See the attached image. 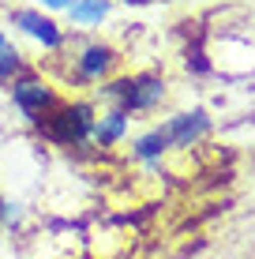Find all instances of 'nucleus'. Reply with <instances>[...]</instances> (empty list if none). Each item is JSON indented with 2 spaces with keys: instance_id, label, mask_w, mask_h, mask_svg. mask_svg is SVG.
<instances>
[{
  "instance_id": "f8f14e48",
  "label": "nucleus",
  "mask_w": 255,
  "mask_h": 259,
  "mask_svg": "<svg viewBox=\"0 0 255 259\" xmlns=\"http://www.w3.org/2000/svg\"><path fill=\"white\" fill-rule=\"evenodd\" d=\"M41 8H49V12H68V4H72V0H38Z\"/></svg>"
},
{
  "instance_id": "9d476101",
  "label": "nucleus",
  "mask_w": 255,
  "mask_h": 259,
  "mask_svg": "<svg viewBox=\"0 0 255 259\" xmlns=\"http://www.w3.org/2000/svg\"><path fill=\"white\" fill-rule=\"evenodd\" d=\"M19 71H23V57H19V49L12 46V38H8V34H0V87L12 83Z\"/></svg>"
},
{
  "instance_id": "423d86ee",
  "label": "nucleus",
  "mask_w": 255,
  "mask_h": 259,
  "mask_svg": "<svg viewBox=\"0 0 255 259\" xmlns=\"http://www.w3.org/2000/svg\"><path fill=\"white\" fill-rule=\"evenodd\" d=\"M162 132L169 136V147H191L210 132V117L207 109H191V113H177L162 124Z\"/></svg>"
},
{
  "instance_id": "7ed1b4c3",
  "label": "nucleus",
  "mask_w": 255,
  "mask_h": 259,
  "mask_svg": "<svg viewBox=\"0 0 255 259\" xmlns=\"http://www.w3.org/2000/svg\"><path fill=\"white\" fill-rule=\"evenodd\" d=\"M12 102L30 124H38L60 105V98H57V91H53L45 79L30 75V71H19V75L12 79Z\"/></svg>"
},
{
  "instance_id": "1a4fd4ad",
  "label": "nucleus",
  "mask_w": 255,
  "mask_h": 259,
  "mask_svg": "<svg viewBox=\"0 0 255 259\" xmlns=\"http://www.w3.org/2000/svg\"><path fill=\"white\" fill-rule=\"evenodd\" d=\"M165 150H169V136H165L162 128L146 132V136H139L135 143H131V154H135L139 162H158Z\"/></svg>"
},
{
  "instance_id": "ddd939ff",
  "label": "nucleus",
  "mask_w": 255,
  "mask_h": 259,
  "mask_svg": "<svg viewBox=\"0 0 255 259\" xmlns=\"http://www.w3.org/2000/svg\"><path fill=\"white\" fill-rule=\"evenodd\" d=\"M124 4H146V0H124Z\"/></svg>"
},
{
  "instance_id": "0eeeda50",
  "label": "nucleus",
  "mask_w": 255,
  "mask_h": 259,
  "mask_svg": "<svg viewBox=\"0 0 255 259\" xmlns=\"http://www.w3.org/2000/svg\"><path fill=\"white\" fill-rule=\"evenodd\" d=\"M128 136V113L120 109H109V113H101V117H94V128H90V139H94V147H117L120 139Z\"/></svg>"
},
{
  "instance_id": "6e6552de",
  "label": "nucleus",
  "mask_w": 255,
  "mask_h": 259,
  "mask_svg": "<svg viewBox=\"0 0 255 259\" xmlns=\"http://www.w3.org/2000/svg\"><path fill=\"white\" fill-rule=\"evenodd\" d=\"M105 15H109V0H72L68 4L72 26H98Z\"/></svg>"
},
{
  "instance_id": "20e7f679",
  "label": "nucleus",
  "mask_w": 255,
  "mask_h": 259,
  "mask_svg": "<svg viewBox=\"0 0 255 259\" xmlns=\"http://www.w3.org/2000/svg\"><path fill=\"white\" fill-rule=\"evenodd\" d=\"M72 64H75V83H101L117 68V49L105 41H86L72 57Z\"/></svg>"
},
{
  "instance_id": "f03ea898",
  "label": "nucleus",
  "mask_w": 255,
  "mask_h": 259,
  "mask_svg": "<svg viewBox=\"0 0 255 259\" xmlns=\"http://www.w3.org/2000/svg\"><path fill=\"white\" fill-rule=\"evenodd\" d=\"M101 98L113 102V105H120L124 113H150L165 98V79L146 75V71L143 75H128V79H117V83H105Z\"/></svg>"
},
{
  "instance_id": "f257e3e1",
  "label": "nucleus",
  "mask_w": 255,
  "mask_h": 259,
  "mask_svg": "<svg viewBox=\"0 0 255 259\" xmlns=\"http://www.w3.org/2000/svg\"><path fill=\"white\" fill-rule=\"evenodd\" d=\"M41 136L57 147H79L90 139L94 128V105L90 102H72V105H57L45 120H38Z\"/></svg>"
},
{
  "instance_id": "39448f33",
  "label": "nucleus",
  "mask_w": 255,
  "mask_h": 259,
  "mask_svg": "<svg viewBox=\"0 0 255 259\" xmlns=\"http://www.w3.org/2000/svg\"><path fill=\"white\" fill-rule=\"evenodd\" d=\"M12 26H19L26 38H34L38 46H45V49H53V53L64 46V30H60L49 15L34 12V8H19V12H12Z\"/></svg>"
},
{
  "instance_id": "9b49d317",
  "label": "nucleus",
  "mask_w": 255,
  "mask_h": 259,
  "mask_svg": "<svg viewBox=\"0 0 255 259\" xmlns=\"http://www.w3.org/2000/svg\"><path fill=\"white\" fill-rule=\"evenodd\" d=\"M188 68H195V71H210V64H207V57H203V49H188Z\"/></svg>"
}]
</instances>
